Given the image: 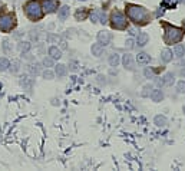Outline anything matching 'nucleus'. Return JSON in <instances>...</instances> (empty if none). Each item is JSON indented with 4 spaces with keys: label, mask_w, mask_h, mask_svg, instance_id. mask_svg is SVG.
Returning <instances> with one entry per match:
<instances>
[{
    "label": "nucleus",
    "mask_w": 185,
    "mask_h": 171,
    "mask_svg": "<svg viewBox=\"0 0 185 171\" xmlns=\"http://www.w3.org/2000/svg\"><path fill=\"white\" fill-rule=\"evenodd\" d=\"M149 42V36L148 33H145V32H141V33H138V36H136V46H139V48H144L146 43Z\"/></svg>",
    "instance_id": "9b49d317"
},
{
    "label": "nucleus",
    "mask_w": 185,
    "mask_h": 171,
    "mask_svg": "<svg viewBox=\"0 0 185 171\" xmlns=\"http://www.w3.org/2000/svg\"><path fill=\"white\" fill-rule=\"evenodd\" d=\"M42 65H43L45 68L55 66V59H52L50 56H45V58H43V60H42Z\"/></svg>",
    "instance_id": "bb28decb"
},
{
    "label": "nucleus",
    "mask_w": 185,
    "mask_h": 171,
    "mask_svg": "<svg viewBox=\"0 0 185 171\" xmlns=\"http://www.w3.org/2000/svg\"><path fill=\"white\" fill-rule=\"evenodd\" d=\"M174 55L177 56V58H184L185 55V46L182 43H177L175 48H174Z\"/></svg>",
    "instance_id": "4be33fe9"
},
{
    "label": "nucleus",
    "mask_w": 185,
    "mask_h": 171,
    "mask_svg": "<svg viewBox=\"0 0 185 171\" xmlns=\"http://www.w3.org/2000/svg\"><path fill=\"white\" fill-rule=\"evenodd\" d=\"M29 36H30V40H35V42H37V40H39V33H37V32H35V33H33V30H32V32L29 33Z\"/></svg>",
    "instance_id": "f704fd0d"
},
{
    "label": "nucleus",
    "mask_w": 185,
    "mask_h": 171,
    "mask_svg": "<svg viewBox=\"0 0 185 171\" xmlns=\"http://www.w3.org/2000/svg\"><path fill=\"white\" fill-rule=\"evenodd\" d=\"M108 62H109V65H111L112 68H115L119 65L121 62V58H119V55L116 53V52H113V53L109 55V58H108Z\"/></svg>",
    "instance_id": "6ab92c4d"
},
{
    "label": "nucleus",
    "mask_w": 185,
    "mask_h": 171,
    "mask_svg": "<svg viewBox=\"0 0 185 171\" xmlns=\"http://www.w3.org/2000/svg\"><path fill=\"white\" fill-rule=\"evenodd\" d=\"M20 60L19 59H13L12 62H10V66H9V69H10V72L12 73H17V72L20 71Z\"/></svg>",
    "instance_id": "5701e85b"
},
{
    "label": "nucleus",
    "mask_w": 185,
    "mask_h": 171,
    "mask_svg": "<svg viewBox=\"0 0 185 171\" xmlns=\"http://www.w3.org/2000/svg\"><path fill=\"white\" fill-rule=\"evenodd\" d=\"M42 7H43V10H45L46 13H53L55 10L58 9V4L55 3L53 0H43Z\"/></svg>",
    "instance_id": "9d476101"
},
{
    "label": "nucleus",
    "mask_w": 185,
    "mask_h": 171,
    "mask_svg": "<svg viewBox=\"0 0 185 171\" xmlns=\"http://www.w3.org/2000/svg\"><path fill=\"white\" fill-rule=\"evenodd\" d=\"M30 48H32V43L30 42H19V45H17V49L20 50L22 53H26V52H29Z\"/></svg>",
    "instance_id": "a878e982"
},
{
    "label": "nucleus",
    "mask_w": 185,
    "mask_h": 171,
    "mask_svg": "<svg viewBox=\"0 0 185 171\" xmlns=\"http://www.w3.org/2000/svg\"><path fill=\"white\" fill-rule=\"evenodd\" d=\"M125 48H126V49H134V48H135V40H134L132 38L126 39V42H125Z\"/></svg>",
    "instance_id": "72a5a7b5"
},
{
    "label": "nucleus",
    "mask_w": 185,
    "mask_h": 171,
    "mask_svg": "<svg viewBox=\"0 0 185 171\" xmlns=\"http://www.w3.org/2000/svg\"><path fill=\"white\" fill-rule=\"evenodd\" d=\"M151 99L154 102H161V101L164 99V92L161 91V89H152L151 92Z\"/></svg>",
    "instance_id": "a211bd4d"
},
{
    "label": "nucleus",
    "mask_w": 185,
    "mask_h": 171,
    "mask_svg": "<svg viewBox=\"0 0 185 171\" xmlns=\"http://www.w3.org/2000/svg\"><path fill=\"white\" fill-rule=\"evenodd\" d=\"M174 3H178V2H181V0H172Z\"/></svg>",
    "instance_id": "ea45409f"
},
{
    "label": "nucleus",
    "mask_w": 185,
    "mask_h": 171,
    "mask_svg": "<svg viewBox=\"0 0 185 171\" xmlns=\"http://www.w3.org/2000/svg\"><path fill=\"white\" fill-rule=\"evenodd\" d=\"M154 124H155L156 127H165L168 124V121H166V118H165L164 115H156V117L154 118Z\"/></svg>",
    "instance_id": "b1692460"
},
{
    "label": "nucleus",
    "mask_w": 185,
    "mask_h": 171,
    "mask_svg": "<svg viewBox=\"0 0 185 171\" xmlns=\"http://www.w3.org/2000/svg\"><path fill=\"white\" fill-rule=\"evenodd\" d=\"M174 55H172V50L168 49V48H165L162 52H161V62L164 63H169L171 60H172Z\"/></svg>",
    "instance_id": "ddd939ff"
},
{
    "label": "nucleus",
    "mask_w": 185,
    "mask_h": 171,
    "mask_svg": "<svg viewBox=\"0 0 185 171\" xmlns=\"http://www.w3.org/2000/svg\"><path fill=\"white\" fill-rule=\"evenodd\" d=\"M3 52L4 53H12L13 52V45H12V40H10V39H4L3 40Z\"/></svg>",
    "instance_id": "393cba45"
},
{
    "label": "nucleus",
    "mask_w": 185,
    "mask_h": 171,
    "mask_svg": "<svg viewBox=\"0 0 185 171\" xmlns=\"http://www.w3.org/2000/svg\"><path fill=\"white\" fill-rule=\"evenodd\" d=\"M135 60L138 62V65H146V63H149V60H151V56H149L146 52H139V53L136 55Z\"/></svg>",
    "instance_id": "f8f14e48"
},
{
    "label": "nucleus",
    "mask_w": 185,
    "mask_h": 171,
    "mask_svg": "<svg viewBox=\"0 0 185 171\" xmlns=\"http://www.w3.org/2000/svg\"><path fill=\"white\" fill-rule=\"evenodd\" d=\"M182 25H184V30H185V20H182Z\"/></svg>",
    "instance_id": "a19ab883"
},
{
    "label": "nucleus",
    "mask_w": 185,
    "mask_h": 171,
    "mask_svg": "<svg viewBox=\"0 0 185 171\" xmlns=\"http://www.w3.org/2000/svg\"><path fill=\"white\" fill-rule=\"evenodd\" d=\"M182 38H184V30L182 29L171 25L165 26V42H166V45L181 42Z\"/></svg>",
    "instance_id": "f03ea898"
},
{
    "label": "nucleus",
    "mask_w": 185,
    "mask_h": 171,
    "mask_svg": "<svg viewBox=\"0 0 185 171\" xmlns=\"http://www.w3.org/2000/svg\"><path fill=\"white\" fill-rule=\"evenodd\" d=\"M98 42L101 43V45L105 48V46H108L109 43H111L112 40V35L111 32H106V30H102V32H98Z\"/></svg>",
    "instance_id": "423d86ee"
},
{
    "label": "nucleus",
    "mask_w": 185,
    "mask_h": 171,
    "mask_svg": "<svg viewBox=\"0 0 185 171\" xmlns=\"http://www.w3.org/2000/svg\"><path fill=\"white\" fill-rule=\"evenodd\" d=\"M14 23H16V22H14V16H13V15H10V13L0 15V30L9 32V30H12Z\"/></svg>",
    "instance_id": "39448f33"
},
{
    "label": "nucleus",
    "mask_w": 185,
    "mask_h": 171,
    "mask_svg": "<svg viewBox=\"0 0 185 171\" xmlns=\"http://www.w3.org/2000/svg\"><path fill=\"white\" fill-rule=\"evenodd\" d=\"M174 81H175V75H174L172 72H166V73L162 76V82H164V85H166V86H171V85L174 84Z\"/></svg>",
    "instance_id": "aec40b11"
},
{
    "label": "nucleus",
    "mask_w": 185,
    "mask_h": 171,
    "mask_svg": "<svg viewBox=\"0 0 185 171\" xmlns=\"http://www.w3.org/2000/svg\"><path fill=\"white\" fill-rule=\"evenodd\" d=\"M152 89H154L152 85H145L144 91L141 92V95H142V96H149V95H151V92H152Z\"/></svg>",
    "instance_id": "7c9ffc66"
},
{
    "label": "nucleus",
    "mask_w": 185,
    "mask_h": 171,
    "mask_svg": "<svg viewBox=\"0 0 185 171\" xmlns=\"http://www.w3.org/2000/svg\"><path fill=\"white\" fill-rule=\"evenodd\" d=\"M27 72H29L30 75L36 76V75H40L42 73V66L40 63H30V65H27Z\"/></svg>",
    "instance_id": "4468645a"
},
{
    "label": "nucleus",
    "mask_w": 185,
    "mask_h": 171,
    "mask_svg": "<svg viewBox=\"0 0 185 171\" xmlns=\"http://www.w3.org/2000/svg\"><path fill=\"white\" fill-rule=\"evenodd\" d=\"M177 91H178V94H185V81H179V82H178Z\"/></svg>",
    "instance_id": "473e14b6"
},
{
    "label": "nucleus",
    "mask_w": 185,
    "mask_h": 171,
    "mask_svg": "<svg viewBox=\"0 0 185 171\" xmlns=\"http://www.w3.org/2000/svg\"><path fill=\"white\" fill-rule=\"evenodd\" d=\"M138 33V32H136V29H134V27H131V29H129V35H131V36H134V35H136Z\"/></svg>",
    "instance_id": "4c0bfd02"
},
{
    "label": "nucleus",
    "mask_w": 185,
    "mask_h": 171,
    "mask_svg": "<svg viewBox=\"0 0 185 171\" xmlns=\"http://www.w3.org/2000/svg\"><path fill=\"white\" fill-rule=\"evenodd\" d=\"M184 3H185V0H184Z\"/></svg>",
    "instance_id": "79ce46f5"
},
{
    "label": "nucleus",
    "mask_w": 185,
    "mask_h": 171,
    "mask_svg": "<svg viewBox=\"0 0 185 171\" xmlns=\"http://www.w3.org/2000/svg\"><path fill=\"white\" fill-rule=\"evenodd\" d=\"M46 40H47L49 43H58L59 40H60V38H59L58 35H55V33H47Z\"/></svg>",
    "instance_id": "c85d7f7f"
},
{
    "label": "nucleus",
    "mask_w": 185,
    "mask_h": 171,
    "mask_svg": "<svg viewBox=\"0 0 185 171\" xmlns=\"http://www.w3.org/2000/svg\"><path fill=\"white\" fill-rule=\"evenodd\" d=\"M85 16H86V12H85V10H82V12L78 10V12H76V17H78V19H83Z\"/></svg>",
    "instance_id": "c9c22d12"
},
{
    "label": "nucleus",
    "mask_w": 185,
    "mask_h": 171,
    "mask_svg": "<svg viewBox=\"0 0 185 171\" xmlns=\"http://www.w3.org/2000/svg\"><path fill=\"white\" fill-rule=\"evenodd\" d=\"M25 12L30 20H39V19L43 16V7H42V4L39 3V2H36V0H30V2L26 3Z\"/></svg>",
    "instance_id": "7ed1b4c3"
},
{
    "label": "nucleus",
    "mask_w": 185,
    "mask_h": 171,
    "mask_svg": "<svg viewBox=\"0 0 185 171\" xmlns=\"http://www.w3.org/2000/svg\"><path fill=\"white\" fill-rule=\"evenodd\" d=\"M42 75H43V78H45V79H49V81H50V79H53V78H55V72L49 71V69L46 68V71L43 72Z\"/></svg>",
    "instance_id": "2f4dec72"
},
{
    "label": "nucleus",
    "mask_w": 185,
    "mask_h": 171,
    "mask_svg": "<svg viewBox=\"0 0 185 171\" xmlns=\"http://www.w3.org/2000/svg\"><path fill=\"white\" fill-rule=\"evenodd\" d=\"M47 53H49V56L52 59H55V60H58V59L62 58V50L58 49L56 46H50L49 50H47Z\"/></svg>",
    "instance_id": "dca6fc26"
},
{
    "label": "nucleus",
    "mask_w": 185,
    "mask_h": 171,
    "mask_svg": "<svg viewBox=\"0 0 185 171\" xmlns=\"http://www.w3.org/2000/svg\"><path fill=\"white\" fill-rule=\"evenodd\" d=\"M66 73H68V68H66V65H63V63H58V65L55 66V75H58V78L65 76Z\"/></svg>",
    "instance_id": "f3484780"
},
{
    "label": "nucleus",
    "mask_w": 185,
    "mask_h": 171,
    "mask_svg": "<svg viewBox=\"0 0 185 171\" xmlns=\"http://www.w3.org/2000/svg\"><path fill=\"white\" fill-rule=\"evenodd\" d=\"M181 75L185 78V68H184V69H181Z\"/></svg>",
    "instance_id": "58836bf2"
},
{
    "label": "nucleus",
    "mask_w": 185,
    "mask_h": 171,
    "mask_svg": "<svg viewBox=\"0 0 185 171\" xmlns=\"http://www.w3.org/2000/svg\"><path fill=\"white\" fill-rule=\"evenodd\" d=\"M19 84L23 86V89H26V91H30L33 88V79L30 78L29 75H23L20 78V81H19Z\"/></svg>",
    "instance_id": "1a4fd4ad"
},
{
    "label": "nucleus",
    "mask_w": 185,
    "mask_h": 171,
    "mask_svg": "<svg viewBox=\"0 0 185 171\" xmlns=\"http://www.w3.org/2000/svg\"><path fill=\"white\" fill-rule=\"evenodd\" d=\"M91 22L92 23H98V22H101V23H106V15H105L102 10L96 9V10H93V12L91 13Z\"/></svg>",
    "instance_id": "0eeeda50"
},
{
    "label": "nucleus",
    "mask_w": 185,
    "mask_h": 171,
    "mask_svg": "<svg viewBox=\"0 0 185 171\" xmlns=\"http://www.w3.org/2000/svg\"><path fill=\"white\" fill-rule=\"evenodd\" d=\"M122 65L128 71H134V68H135V58L131 53H125L122 58Z\"/></svg>",
    "instance_id": "6e6552de"
},
{
    "label": "nucleus",
    "mask_w": 185,
    "mask_h": 171,
    "mask_svg": "<svg viewBox=\"0 0 185 171\" xmlns=\"http://www.w3.org/2000/svg\"><path fill=\"white\" fill-rule=\"evenodd\" d=\"M144 76L146 78V79H154V78H155V72H154L152 68H145Z\"/></svg>",
    "instance_id": "c756f323"
},
{
    "label": "nucleus",
    "mask_w": 185,
    "mask_h": 171,
    "mask_svg": "<svg viewBox=\"0 0 185 171\" xmlns=\"http://www.w3.org/2000/svg\"><path fill=\"white\" fill-rule=\"evenodd\" d=\"M70 71H73V72L78 71V63H76V62H70Z\"/></svg>",
    "instance_id": "e433bc0d"
},
{
    "label": "nucleus",
    "mask_w": 185,
    "mask_h": 171,
    "mask_svg": "<svg viewBox=\"0 0 185 171\" xmlns=\"http://www.w3.org/2000/svg\"><path fill=\"white\" fill-rule=\"evenodd\" d=\"M9 66H10V60L6 58H0V71H7Z\"/></svg>",
    "instance_id": "cd10ccee"
},
{
    "label": "nucleus",
    "mask_w": 185,
    "mask_h": 171,
    "mask_svg": "<svg viewBox=\"0 0 185 171\" xmlns=\"http://www.w3.org/2000/svg\"><path fill=\"white\" fill-rule=\"evenodd\" d=\"M111 25L113 29H126L128 27V20L125 15L119 10H115V12L111 15Z\"/></svg>",
    "instance_id": "20e7f679"
},
{
    "label": "nucleus",
    "mask_w": 185,
    "mask_h": 171,
    "mask_svg": "<svg viewBox=\"0 0 185 171\" xmlns=\"http://www.w3.org/2000/svg\"><path fill=\"white\" fill-rule=\"evenodd\" d=\"M91 50H92V55L93 56H96V58H101L103 53H105V49H103V46L101 45V43H93L92 45V48H91Z\"/></svg>",
    "instance_id": "2eb2a0df"
},
{
    "label": "nucleus",
    "mask_w": 185,
    "mask_h": 171,
    "mask_svg": "<svg viewBox=\"0 0 185 171\" xmlns=\"http://www.w3.org/2000/svg\"><path fill=\"white\" fill-rule=\"evenodd\" d=\"M126 15L135 23H145L146 19H148V10L142 7V6H136V4H129L128 6Z\"/></svg>",
    "instance_id": "f257e3e1"
},
{
    "label": "nucleus",
    "mask_w": 185,
    "mask_h": 171,
    "mask_svg": "<svg viewBox=\"0 0 185 171\" xmlns=\"http://www.w3.org/2000/svg\"><path fill=\"white\" fill-rule=\"evenodd\" d=\"M58 17L62 22L66 20V19L69 17V7H68V6H62L60 9H58Z\"/></svg>",
    "instance_id": "412c9836"
}]
</instances>
